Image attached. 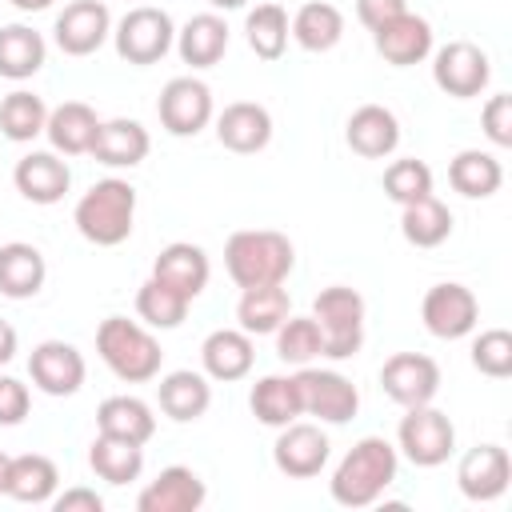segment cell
<instances>
[{"instance_id": "1", "label": "cell", "mask_w": 512, "mask_h": 512, "mask_svg": "<svg viewBox=\"0 0 512 512\" xmlns=\"http://www.w3.org/2000/svg\"><path fill=\"white\" fill-rule=\"evenodd\" d=\"M396 468H400L396 444H388L384 436H364L336 464V472L328 480L332 500L340 508H368L388 492V484L396 480Z\"/></svg>"}, {"instance_id": "2", "label": "cell", "mask_w": 512, "mask_h": 512, "mask_svg": "<svg viewBox=\"0 0 512 512\" xmlns=\"http://www.w3.org/2000/svg\"><path fill=\"white\" fill-rule=\"evenodd\" d=\"M224 268L236 288H260V284H284L296 268V248L276 228H240L224 244Z\"/></svg>"}, {"instance_id": "3", "label": "cell", "mask_w": 512, "mask_h": 512, "mask_svg": "<svg viewBox=\"0 0 512 512\" xmlns=\"http://www.w3.org/2000/svg\"><path fill=\"white\" fill-rule=\"evenodd\" d=\"M76 232L96 244V248H116L132 236V220H136V188L120 176L96 180L80 200H76Z\"/></svg>"}, {"instance_id": "4", "label": "cell", "mask_w": 512, "mask_h": 512, "mask_svg": "<svg viewBox=\"0 0 512 512\" xmlns=\"http://www.w3.org/2000/svg\"><path fill=\"white\" fill-rule=\"evenodd\" d=\"M96 352L112 368V376L124 380V384H148V380L160 376V364H164L160 340L144 324H136L128 316L100 320V328H96Z\"/></svg>"}, {"instance_id": "5", "label": "cell", "mask_w": 512, "mask_h": 512, "mask_svg": "<svg viewBox=\"0 0 512 512\" xmlns=\"http://www.w3.org/2000/svg\"><path fill=\"white\" fill-rule=\"evenodd\" d=\"M312 320L328 360H348L364 344V296L348 284H332L312 300Z\"/></svg>"}, {"instance_id": "6", "label": "cell", "mask_w": 512, "mask_h": 512, "mask_svg": "<svg viewBox=\"0 0 512 512\" xmlns=\"http://www.w3.org/2000/svg\"><path fill=\"white\" fill-rule=\"evenodd\" d=\"M112 40H116V56L120 60H128V64H156L176 44V24H172V16L164 8L140 4V8H128L120 16Z\"/></svg>"}, {"instance_id": "7", "label": "cell", "mask_w": 512, "mask_h": 512, "mask_svg": "<svg viewBox=\"0 0 512 512\" xmlns=\"http://www.w3.org/2000/svg\"><path fill=\"white\" fill-rule=\"evenodd\" d=\"M396 440H400V452L416 468H440L456 448V428H452L448 412H440L432 404H416L404 412Z\"/></svg>"}, {"instance_id": "8", "label": "cell", "mask_w": 512, "mask_h": 512, "mask_svg": "<svg viewBox=\"0 0 512 512\" xmlns=\"http://www.w3.org/2000/svg\"><path fill=\"white\" fill-rule=\"evenodd\" d=\"M432 80L444 96H456V100H472L488 88L492 80V64H488V52L472 40H448L436 56H432Z\"/></svg>"}, {"instance_id": "9", "label": "cell", "mask_w": 512, "mask_h": 512, "mask_svg": "<svg viewBox=\"0 0 512 512\" xmlns=\"http://www.w3.org/2000/svg\"><path fill=\"white\" fill-rule=\"evenodd\" d=\"M296 388H300V404L308 416H316L320 424H348L360 408V392L344 372L332 368H300L296 372Z\"/></svg>"}, {"instance_id": "10", "label": "cell", "mask_w": 512, "mask_h": 512, "mask_svg": "<svg viewBox=\"0 0 512 512\" xmlns=\"http://www.w3.org/2000/svg\"><path fill=\"white\" fill-rule=\"evenodd\" d=\"M420 320L424 328L436 336V340H460L476 328L480 320V300L468 284H456V280H444V284H432L424 292V304H420Z\"/></svg>"}, {"instance_id": "11", "label": "cell", "mask_w": 512, "mask_h": 512, "mask_svg": "<svg viewBox=\"0 0 512 512\" xmlns=\"http://www.w3.org/2000/svg\"><path fill=\"white\" fill-rule=\"evenodd\" d=\"M156 116L168 136H196L212 120V88L196 76H172L156 100Z\"/></svg>"}, {"instance_id": "12", "label": "cell", "mask_w": 512, "mask_h": 512, "mask_svg": "<svg viewBox=\"0 0 512 512\" xmlns=\"http://www.w3.org/2000/svg\"><path fill=\"white\" fill-rule=\"evenodd\" d=\"M380 388L400 408L432 404L436 392H440V364L432 356H424V352H396L380 368Z\"/></svg>"}, {"instance_id": "13", "label": "cell", "mask_w": 512, "mask_h": 512, "mask_svg": "<svg viewBox=\"0 0 512 512\" xmlns=\"http://www.w3.org/2000/svg\"><path fill=\"white\" fill-rule=\"evenodd\" d=\"M28 376L44 396H76L88 376V364L68 340H40L28 356Z\"/></svg>"}, {"instance_id": "14", "label": "cell", "mask_w": 512, "mask_h": 512, "mask_svg": "<svg viewBox=\"0 0 512 512\" xmlns=\"http://www.w3.org/2000/svg\"><path fill=\"white\" fill-rule=\"evenodd\" d=\"M328 436L320 432V424H304L292 420L280 428L276 444H272V464L288 476V480H312L320 476V468L328 464Z\"/></svg>"}, {"instance_id": "15", "label": "cell", "mask_w": 512, "mask_h": 512, "mask_svg": "<svg viewBox=\"0 0 512 512\" xmlns=\"http://www.w3.org/2000/svg\"><path fill=\"white\" fill-rule=\"evenodd\" d=\"M56 48L64 56H92L112 36V16L104 0H72L56 16Z\"/></svg>"}, {"instance_id": "16", "label": "cell", "mask_w": 512, "mask_h": 512, "mask_svg": "<svg viewBox=\"0 0 512 512\" xmlns=\"http://www.w3.org/2000/svg\"><path fill=\"white\" fill-rule=\"evenodd\" d=\"M508 480H512V460L500 444H476L460 456V468H456V484L468 500L476 504H488L496 496L508 492Z\"/></svg>"}, {"instance_id": "17", "label": "cell", "mask_w": 512, "mask_h": 512, "mask_svg": "<svg viewBox=\"0 0 512 512\" xmlns=\"http://www.w3.org/2000/svg\"><path fill=\"white\" fill-rule=\"evenodd\" d=\"M372 40H376V52L392 68H412V64L432 56V24L424 16H416V12L392 16L388 24H380L372 32Z\"/></svg>"}, {"instance_id": "18", "label": "cell", "mask_w": 512, "mask_h": 512, "mask_svg": "<svg viewBox=\"0 0 512 512\" xmlns=\"http://www.w3.org/2000/svg\"><path fill=\"white\" fill-rule=\"evenodd\" d=\"M344 140H348V148H352L356 156H364V160H384V156H392L396 144H400V120H396V112L384 108V104H360V108L348 116V124H344Z\"/></svg>"}, {"instance_id": "19", "label": "cell", "mask_w": 512, "mask_h": 512, "mask_svg": "<svg viewBox=\"0 0 512 512\" xmlns=\"http://www.w3.org/2000/svg\"><path fill=\"white\" fill-rule=\"evenodd\" d=\"M12 180H16V192L28 204H60L64 192L72 188V172L60 160V152H28V156H20Z\"/></svg>"}, {"instance_id": "20", "label": "cell", "mask_w": 512, "mask_h": 512, "mask_svg": "<svg viewBox=\"0 0 512 512\" xmlns=\"http://www.w3.org/2000/svg\"><path fill=\"white\" fill-rule=\"evenodd\" d=\"M252 360H256V348H252V336L244 328H216L200 344L204 376L208 380H220V384L244 380L252 372Z\"/></svg>"}, {"instance_id": "21", "label": "cell", "mask_w": 512, "mask_h": 512, "mask_svg": "<svg viewBox=\"0 0 512 512\" xmlns=\"http://www.w3.org/2000/svg\"><path fill=\"white\" fill-rule=\"evenodd\" d=\"M152 148V136L140 120L116 116V120H100L96 140L88 148V156H96V164L104 168H136Z\"/></svg>"}, {"instance_id": "22", "label": "cell", "mask_w": 512, "mask_h": 512, "mask_svg": "<svg viewBox=\"0 0 512 512\" xmlns=\"http://www.w3.org/2000/svg\"><path fill=\"white\" fill-rule=\"evenodd\" d=\"M216 140H220L228 152H240V156L268 148V140H272V116H268V108L256 104V100H236V104H228V108L216 116Z\"/></svg>"}, {"instance_id": "23", "label": "cell", "mask_w": 512, "mask_h": 512, "mask_svg": "<svg viewBox=\"0 0 512 512\" xmlns=\"http://www.w3.org/2000/svg\"><path fill=\"white\" fill-rule=\"evenodd\" d=\"M152 276L168 288H176L184 300H196L204 288H208V276H212V264L204 256L200 244H188V240H176L168 248H160L156 264H152Z\"/></svg>"}, {"instance_id": "24", "label": "cell", "mask_w": 512, "mask_h": 512, "mask_svg": "<svg viewBox=\"0 0 512 512\" xmlns=\"http://www.w3.org/2000/svg\"><path fill=\"white\" fill-rule=\"evenodd\" d=\"M204 496H208L204 480L192 468L172 464L136 496V508L140 512H196L204 504Z\"/></svg>"}, {"instance_id": "25", "label": "cell", "mask_w": 512, "mask_h": 512, "mask_svg": "<svg viewBox=\"0 0 512 512\" xmlns=\"http://www.w3.org/2000/svg\"><path fill=\"white\" fill-rule=\"evenodd\" d=\"M156 396H160V412L176 424H188V420H200L212 404V384L204 372H192V368H176L168 376H160L156 384Z\"/></svg>"}, {"instance_id": "26", "label": "cell", "mask_w": 512, "mask_h": 512, "mask_svg": "<svg viewBox=\"0 0 512 512\" xmlns=\"http://www.w3.org/2000/svg\"><path fill=\"white\" fill-rule=\"evenodd\" d=\"M44 280H48V264L36 244H24V240L0 244V296L28 300L44 288Z\"/></svg>"}, {"instance_id": "27", "label": "cell", "mask_w": 512, "mask_h": 512, "mask_svg": "<svg viewBox=\"0 0 512 512\" xmlns=\"http://www.w3.org/2000/svg\"><path fill=\"white\" fill-rule=\"evenodd\" d=\"M96 128H100V120H96V112L88 104L64 100L60 108L48 112L44 136H48L52 152H60V156H84L92 148V140H96Z\"/></svg>"}, {"instance_id": "28", "label": "cell", "mask_w": 512, "mask_h": 512, "mask_svg": "<svg viewBox=\"0 0 512 512\" xmlns=\"http://www.w3.org/2000/svg\"><path fill=\"white\" fill-rule=\"evenodd\" d=\"M176 52H180V60L192 64V68H212V64H220V56L228 52V24H224V16H216V12L192 16V20L176 32Z\"/></svg>"}, {"instance_id": "29", "label": "cell", "mask_w": 512, "mask_h": 512, "mask_svg": "<svg viewBox=\"0 0 512 512\" xmlns=\"http://www.w3.org/2000/svg\"><path fill=\"white\" fill-rule=\"evenodd\" d=\"M292 316V300L284 284H260V288H240L236 320L248 336H272L284 320Z\"/></svg>"}, {"instance_id": "30", "label": "cell", "mask_w": 512, "mask_h": 512, "mask_svg": "<svg viewBox=\"0 0 512 512\" xmlns=\"http://www.w3.org/2000/svg\"><path fill=\"white\" fill-rule=\"evenodd\" d=\"M96 432L132 440V444H148L156 436V416L140 396H108L96 408Z\"/></svg>"}, {"instance_id": "31", "label": "cell", "mask_w": 512, "mask_h": 512, "mask_svg": "<svg viewBox=\"0 0 512 512\" xmlns=\"http://www.w3.org/2000/svg\"><path fill=\"white\" fill-rule=\"evenodd\" d=\"M288 32L304 52H328L344 36V12L336 4H328V0H308L288 20Z\"/></svg>"}, {"instance_id": "32", "label": "cell", "mask_w": 512, "mask_h": 512, "mask_svg": "<svg viewBox=\"0 0 512 512\" xmlns=\"http://www.w3.org/2000/svg\"><path fill=\"white\" fill-rule=\"evenodd\" d=\"M248 408L268 428H284V424L300 420L304 404H300L296 376H264V380H256L252 392H248Z\"/></svg>"}, {"instance_id": "33", "label": "cell", "mask_w": 512, "mask_h": 512, "mask_svg": "<svg viewBox=\"0 0 512 512\" xmlns=\"http://www.w3.org/2000/svg\"><path fill=\"white\" fill-rule=\"evenodd\" d=\"M48 44L28 24H4L0 28V76L4 80H28L44 68Z\"/></svg>"}, {"instance_id": "34", "label": "cell", "mask_w": 512, "mask_h": 512, "mask_svg": "<svg viewBox=\"0 0 512 512\" xmlns=\"http://www.w3.org/2000/svg\"><path fill=\"white\" fill-rule=\"evenodd\" d=\"M448 180H452V188H456L460 196H468V200H488L492 192H500V184H504V168H500V160H496L492 152L464 148V152L452 156V164H448Z\"/></svg>"}, {"instance_id": "35", "label": "cell", "mask_w": 512, "mask_h": 512, "mask_svg": "<svg viewBox=\"0 0 512 512\" xmlns=\"http://www.w3.org/2000/svg\"><path fill=\"white\" fill-rule=\"evenodd\" d=\"M88 464L100 480L108 484H128V480H140L144 472V444H132V440H116V436H104L96 432L92 448H88Z\"/></svg>"}, {"instance_id": "36", "label": "cell", "mask_w": 512, "mask_h": 512, "mask_svg": "<svg viewBox=\"0 0 512 512\" xmlns=\"http://www.w3.org/2000/svg\"><path fill=\"white\" fill-rule=\"evenodd\" d=\"M400 232H404V240H408L412 248H436V244H444V240L452 236V212H448L444 200H436V196L428 192V196L404 204V212H400Z\"/></svg>"}, {"instance_id": "37", "label": "cell", "mask_w": 512, "mask_h": 512, "mask_svg": "<svg viewBox=\"0 0 512 512\" xmlns=\"http://www.w3.org/2000/svg\"><path fill=\"white\" fill-rule=\"evenodd\" d=\"M60 472L48 456L28 452V456H12V472H8V496L20 504H48L56 496Z\"/></svg>"}, {"instance_id": "38", "label": "cell", "mask_w": 512, "mask_h": 512, "mask_svg": "<svg viewBox=\"0 0 512 512\" xmlns=\"http://www.w3.org/2000/svg\"><path fill=\"white\" fill-rule=\"evenodd\" d=\"M48 124V108L36 92L28 88H16L0 100V132L12 140V144H32Z\"/></svg>"}, {"instance_id": "39", "label": "cell", "mask_w": 512, "mask_h": 512, "mask_svg": "<svg viewBox=\"0 0 512 512\" xmlns=\"http://www.w3.org/2000/svg\"><path fill=\"white\" fill-rule=\"evenodd\" d=\"M244 36H248V48L260 56V60H280L284 48H288V12L280 4H256L244 20Z\"/></svg>"}, {"instance_id": "40", "label": "cell", "mask_w": 512, "mask_h": 512, "mask_svg": "<svg viewBox=\"0 0 512 512\" xmlns=\"http://www.w3.org/2000/svg\"><path fill=\"white\" fill-rule=\"evenodd\" d=\"M188 304L192 300H184L176 288L160 284L156 276H148L140 284V292H136V312H140V320L148 328H180L184 316H188Z\"/></svg>"}, {"instance_id": "41", "label": "cell", "mask_w": 512, "mask_h": 512, "mask_svg": "<svg viewBox=\"0 0 512 512\" xmlns=\"http://www.w3.org/2000/svg\"><path fill=\"white\" fill-rule=\"evenodd\" d=\"M276 356L284 364H312L316 356H324V340H320V328L312 316H288L276 332Z\"/></svg>"}, {"instance_id": "42", "label": "cell", "mask_w": 512, "mask_h": 512, "mask_svg": "<svg viewBox=\"0 0 512 512\" xmlns=\"http://www.w3.org/2000/svg\"><path fill=\"white\" fill-rule=\"evenodd\" d=\"M428 192H432V168L424 160L404 156V160H392L384 168V196L396 200L400 208L420 200V196H428Z\"/></svg>"}, {"instance_id": "43", "label": "cell", "mask_w": 512, "mask_h": 512, "mask_svg": "<svg viewBox=\"0 0 512 512\" xmlns=\"http://www.w3.org/2000/svg\"><path fill=\"white\" fill-rule=\"evenodd\" d=\"M472 368L492 376V380H504L512 376V332L508 328H488L472 340Z\"/></svg>"}, {"instance_id": "44", "label": "cell", "mask_w": 512, "mask_h": 512, "mask_svg": "<svg viewBox=\"0 0 512 512\" xmlns=\"http://www.w3.org/2000/svg\"><path fill=\"white\" fill-rule=\"evenodd\" d=\"M480 120H484V136H488L496 148H512V96H508V92L488 96Z\"/></svg>"}, {"instance_id": "45", "label": "cell", "mask_w": 512, "mask_h": 512, "mask_svg": "<svg viewBox=\"0 0 512 512\" xmlns=\"http://www.w3.org/2000/svg\"><path fill=\"white\" fill-rule=\"evenodd\" d=\"M28 384H20L16 376H0V424L4 428H16L24 416H28Z\"/></svg>"}, {"instance_id": "46", "label": "cell", "mask_w": 512, "mask_h": 512, "mask_svg": "<svg viewBox=\"0 0 512 512\" xmlns=\"http://www.w3.org/2000/svg\"><path fill=\"white\" fill-rule=\"evenodd\" d=\"M400 12H408L404 0H356V16H360V24H364L368 32H376L380 24H388V20L400 16Z\"/></svg>"}, {"instance_id": "47", "label": "cell", "mask_w": 512, "mask_h": 512, "mask_svg": "<svg viewBox=\"0 0 512 512\" xmlns=\"http://www.w3.org/2000/svg\"><path fill=\"white\" fill-rule=\"evenodd\" d=\"M52 508L56 512H100L104 500L92 492V488H68L60 496H52Z\"/></svg>"}, {"instance_id": "48", "label": "cell", "mask_w": 512, "mask_h": 512, "mask_svg": "<svg viewBox=\"0 0 512 512\" xmlns=\"http://www.w3.org/2000/svg\"><path fill=\"white\" fill-rule=\"evenodd\" d=\"M16 344H20V336H16V328L8 324V320H0V368L16 356Z\"/></svg>"}, {"instance_id": "49", "label": "cell", "mask_w": 512, "mask_h": 512, "mask_svg": "<svg viewBox=\"0 0 512 512\" xmlns=\"http://www.w3.org/2000/svg\"><path fill=\"white\" fill-rule=\"evenodd\" d=\"M12 8H20V12H44V8H52V0H8Z\"/></svg>"}, {"instance_id": "50", "label": "cell", "mask_w": 512, "mask_h": 512, "mask_svg": "<svg viewBox=\"0 0 512 512\" xmlns=\"http://www.w3.org/2000/svg\"><path fill=\"white\" fill-rule=\"evenodd\" d=\"M8 472H12V456L0 452V496H8Z\"/></svg>"}, {"instance_id": "51", "label": "cell", "mask_w": 512, "mask_h": 512, "mask_svg": "<svg viewBox=\"0 0 512 512\" xmlns=\"http://www.w3.org/2000/svg\"><path fill=\"white\" fill-rule=\"evenodd\" d=\"M212 8H220V12H232V8H244L248 0H208Z\"/></svg>"}]
</instances>
